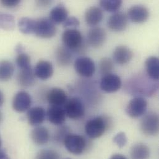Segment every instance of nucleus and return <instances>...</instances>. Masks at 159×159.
Instances as JSON below:
<instances>
[{
	"label": "nucleus",
	"instance_id": "1",
	"mask_svg": "<svg viewBox=\"0 0 159 159\" xmlns=\"http://www.w3.org/2000/svg\"><path fill=\"white\" fill-rule=\"evenodd\" d=\"M110 122L105 116H97L90 119L85 124L87 135L91 139L101 137L108 128Z\"/></svg>",
	"mask_w": 159,
	"mask_h": 159
},
{
	"label": "nucleus",
	"instance_id": "2",
	"mask_svg": "<svg viewBox=\"0 0 159 159\" xmlns=\"http://www.w3.org/2000/svg\"><path fill=\"white\" fill-rule=\"evenodd\" d=\"M63 45L72 52H80L84 48L83 38L80 31L76 29H69L62 34Z\"/></svg>",
	"mask_w": 159,
	"mask_h": 159
},
{
	"label": "nucleus",
	"instance_id": "3",
	"mask_svg": "<svg viewBox=\"0 0 159 159\" xmlns=\"http://www.w3.org/2000/svg\"><path fill=\"white\" fill-rule=\"evenodd\" d=\"M57 34L55 24L47 17L36 19L34 34L42 39H50Z\"/></svg>",
	"mask_w": 159,
	"mask_h": 159
},
{
	"label": "nucleus",
	"instance_id": "4",
	"mask_svg": "<svg viewBox=\"0 0 159 159\" xmlns=\"http://www.w3.org/2000/svg\"><path fill=\"white\" fill-rule=\"evenodd\" d=\"M63 144L70 153L75 155L82 154L87 147V141L84 137L71 133L66 136Z\"/></svg>",
	"mask_w": 159,
	"mask_h": 159
},
{
	"label": "nucleus",
	"instance_id": "5",
	"mask_svg": "<svg viewBox=\"0 0 159 159\" xmlns=\"http://www.w3.org/2000/svg\"><path fill=\"white\" fill-rule=\"evenodd\" d=\"M140 128L147 136H156L159 133V116L155 112H149L143 118Z\"/></svg>",
	"mask_w": 159,
	"mask_h": 159
},
{
	"label": "nucleus",
	"instance_id": "6",
	"mask_svg": "<svg viewBox=\"0 0 159 159\" xmlns=\"http://www.w3.org/2000/svg\"><path fill=\"white\" fill-rule=\"evenodd\" d=\"M63 108L66 116L73 120L80 119L85 113L84 104L78 97L68 99L63 106Z\"/></svg>",
	"mask_w": 159,
	"mask_h": 159
},
{
	"label": "nucleus",
	"instance_id": "7",
	"mask_svg": "<svg viewBox=\"0 0 159 159\" xmlns=\"http://www.w3.org/2000/svg\"><path fill=\"white\" fill-rule=\"evenodd\" d=\"M148 108V102L141 97H136L129 101L126 107L127 115L133 118L144 115Z\"/></svg>",
	"mask_w": 159,
	"mask_h": 159
},
{
	"label": "nucleus",
	"instance_id": "8",
	"mask_svg": "<svg viewBox=\"0 0 159 159\" xmlns=\"http://www.w3.org/2000/svg\"><path fill=\"white\" fill-rule=\"evenodd\" d=\"M75 69L77 73L85 78L92 77L95 71V63L88 57H80L75 61Z\"/></svg>",
	"mask_w": 159,
	"mask_h": 159
},
{
	"label": "nucleus",
	"instance_id": "9",
	"mask_svg": "<svg viewBox=\"0 0 159 159\" xmlns=\"http://www.w3.org/2000/svg\"><path fill=\"white\" fill-rule=\"evenodd\" d=\"M107 38V34L102 27H94L90 29L87 35V40L88 44L94 48H98L105 43Z\"/></svg>",
	"mask_w": 159,
	"mask_h": 159
},
{
	"label": "nucleus",
	"instance_id": "10",
	"mask_svg": "<svg viewBox=\"0 0 159 159\" xmlns=\"http://www.w3.org/2000/svg\"><path fill=\"white\" fill-rule=\"evenodd\" d=\"M128 22L127 15L123 12H116L108 19V27L114 32H121L125 30Z\"/></svg>",
	"mask_w": 159,
	"mask_h": 159
},
{
	"label": "nucleus",
	"instance_id": "11",
	"mask_svg": "<svg viewBox=\"0 0 159 159\" xmlns=\"http://www.w3.org/2000/svg\"><path fill=\"white\" fill-rule=\"evenodd\" d=\"M100 89L107 93L118 91L121 87V80L116 75L108 74L103 76L100 82Z\"/></svg>",
	"mask_w": 159,
	"mask_h": 159
},
{
	"label": "nucleus",
	"instance_id": "12",
	"mask_svg": "<svg viewBox=\"0 0 159 159\" xmlns=\"http://www.w3.org/2000/svg\"><path fill=\"white\" fill-rule=\"evenodd\" d=\"M32 103V98L29 93L25 91L17 92L12 100L13 109L19 113H22L28 110Z\"/></svg>",
	"mask_w": 159,
	"mask_h": 159
},
{
	"label": "nucleus",
	"instance_id": "13",
	"mask_svg": "<svg viewBox=\"0 0 159 159\" xmlns=\"http://www.w3.org/2000/svg\"><path fill=\"white\" fill-rule=\"evenodd\" d=\"M127 16L133 22L144 23L149 17V11L143 5H134L128 9Z\"/></svg>",
	"mask_w": 159,
	"mask_h": 159
},
{
	"label": "nucleus",
	"instance_id": "14",
	"mask_svg": "<svg viewBox=\"0 0 159 159\" xmlns=\"http://www.w3.org/2000/svg\"><path fill=\"white\" fill-rule=\"evenodd\" d=\"M47 99L51 106L57 107H63L68 100L65 91L58 87L51 89L47 94Z\"/></svg>",
	"mask_w": 159,
	"mask_h": 159
},
{
	"label": "nucleus",
	"instance_id": "15",
	"mask_svg": "<svg viewBox=\"0 0 159 159\" xmlns=\"http://www.w3.org/2000/svg\"><path fill=\"white\" fill-rule=\"evenodd\" d=\"M53 66L51 62L46 60H40L34 68V75L40 80H47L53 75Z\"/></svg>",
	"mask_w": 159,
	"mask_h": 159
},
{
	"label": "nucleus",
	"instance_id": "16",
	"mask_svg": "<svg viewBox=\"0 0 159 159\" xmlns=\"http://www.w3.org/2000/svg\"><path fill=\"white\" fill-rule=\"evenodd\" d=\"M133 57V51L126 45L116 47L113 52V60L118 65H125Z\"/></svg>",
	"mask_w": 159,
	"mask_h": 159
},
{
	"label": "nucleus",
	"instance_id": "17",
	"mask_svg": "<svg viewBox=\"0 0 159 159\" xmlns=\"http://www.w3.org/2000/svg\"><path fill=\"white\" fill-rule=\"evenodd\" d=\"M46 115L48 121L55 125H62L66 120V114L63 107L50 106L47 111Z\"/></svg>",
	"mask_w": 159,
	"mask_h": 159
},
{
	"label": "nucleus",
	"instance_id": "18",
	"mask_svg": "<svg viewBox=\"0 0 159 159\" xmlns=\"http://www.w3.org/2000/svg\"><path fill=\"white\" fill-rule=\"evenodd\" d=\"M46 112L45 110L40 107H35L28 110L27 118L29 123L31 126H39L45 120Z\"/></svg>",
	"mask_w": 159,
	"mask_h": 159
},
{
	"label": "nucleus",
	"instance_id": "19",
	"mask_svg": "<svg viewBox=\"0 0 159 159\" xmlns=\"http://www.w3.org/2000/svg\"><path fill=\"white\" fill-rule=\"evenodd\" d=\"M103 14L101 8L97 6L89 7L85 12V20L90 26H95L103 19Z\"/></svg>",
	"mask_w": 159,
	"mask_h": 159
},
{
	"label": "nucleus",
	"instance_id": "20",
	"mask_svg": "<svg viewBox=\"0 0 159 159\" xmlns=\"http://www.w3.org/2000/svg\"><path fill=\"white\" fill-rule=\"evenodd\" d=\"M55 58L59 66H68L73 61V52L64 45L60 46L56 50Z\"/></svg>",
	"mask_w": 159,
	"mask_h": 159
},
{
	"label": "nucleus",
	"instance_id": "21",
	"mask_svg": "<svg viewBox=\"0 0 159 159\" xmlns=\"http://www.w3.org/2000/svg\"><path fill=\"white\" fill-rule=\"evenodd\" d=\"M30 137L35 144L42 146L48 142L50 139V133L47 128L37 126L32 131Z\"/></svg>",
	"mask_w": 159,
	"mask_h": 159
},
{
	"label": "nucleus",
	"instance_id": "22",
	"mask_svg": "<svg viewBox=\"0 0 159 159\" xmlns=\"http://www.w3.org/2000/svg\"><path fill=\"white\" fill-rule=\"evenodd\" d=\"M68 11L66 7L61 4L55 6L50 11V19L55 24L63 23L68 18Z\"/></svg>",
	"mask_w": 159,
	"mask_h": 159
},
{
	"label": "nucleus",
	"instance_id": "23",
	"mask_svg": "<svg viewBox=\"0 0 159 159\" xmlns=\"http://www.w3.org/2000/svg\"><path fill=\"white\" fill-rule=\"evenodd\" d=\"M148 75L151 80H158L159 78V60L156 57H150L145 62Z\"/></svg>",
	"mask_w": 159,
	"mask_h": 159
},
{
	"label": "nucleus",
	"instance_id": "24",
	"mask_svg": "<svg viewBox=\"0 0 159 159\" xmlns=\"http://www.w3.org/2000/svg\"><path fill=\"white\" fill-rule=\"evenodd\" d=\"M17 80L18 84L25 87H29L33 85L35 83V75L32 68L20 70L17 75Z\"/></svg>",
	"mask_w": 159,
	"mask_h": 159
},
{
	"label": "nucleus",
	"instance_id": "25",
	"mask_svg": "<svg viewBox=\"0 0 159 159\" xmlns=\"http://www.w3.org/2000/svg\"><path fill=\"white\" fill-rule=\"evenodd\" d=\"M130 154L132 159H149L150 150L146 144L138 143L131 148Z\"/></svg>",
	"mask_w": 159,
	"mask_h": 159
},
{
	"label": "nucleus",
	"instance_id": "26",
	"mask_svg": "<svg viewBox=\"0 0 159 159\" xmlns=\"http://www.w3.org/2000/svg\"><path fill=\"white\" fill-rule=\"evenodd\" d=\"M14 73V65L9 61H0V81L6 82L11 80Z\"/></svg>",
	"mask_w": 159,
	"mask_h": 159
},
{
	"label": "nucleus",
	"instance_id": "27",
	"mask_svg": "<svg viewBox=\"0 0 159 159\" xmlns=\"http://www.w3.org/2000/svg\"><path fill=\"white\" fill-rule=\"evenodd\" d=\"M36 19L30 17H22L18 22V27L20 31L24 34H34L35 28Z\"/></svg>",
	"mask_w": 159,
	"mask_h": 159
},
{
	"label": "nucleus",
	"instance_id": "28",
	"mask_svg": "<svg viewBox=\"0 0 159 159\" xmlns=\"http://www.w3.org/2000/svg\"><path fill=\"white\" fill-rule=\"evenodd\" d=\"M14 17L11 14L0 12V29L6 30H11L14 29Z\"/></svg>",
	"mask_w": 159,
	"mask_h": 159
},
{
	"label": "nucleus",
	"instance_id": "29",
	"mask_svg": "<svg viewBox=\"0 0 159 159\" xmlns=\"http://www.w3.org/2000/svg\"><path fill=\"white\" fill-rule=\"evenodd\" d=\"M121 0H101L100 7L105 11L110 12H116L122 5Z\"/></svg>",
	"mask_w": 159,
	"mask_h": 159
},
{
	"label": "nucleus",
	"instance_id": "30",
	"mask_svg": "<svg viewBox=\"0 0 159 159\" xmlns=\"http://www.w3.org/2000/svg\"><path fill=\"white\" fill-rule=\"evenodd\" d=\"M114 65L113 61L109 58H103L98 63V68L100 73L102 76L111 74L113 70Z\"/></svg>",
	"mask_w": 159,
	"mask_h": 159
},
{
	"label": "nucleus",
	"instance_id": "31",
	"mask_svg": "<svg viewBox=\"0 0 159 159\" xmlns=\"http://www.w3.org/2000/svg\"><path fill=\"white\" fill-rule=\"evenodd\" d=\"M16 63L19 70L29 69L31 68L30 57L29 55L24 52L18 54L16 60Z\"/></svg>",
	"mask_w": 159,
	"mask_h": 159
},
{
	"label": "nucleus",
	"instance_id": "32",
	"mask_svg": "<svg viewBox=\"0 0 159 159\" xmlns=\"http://www.w3.org/2000/svg\"><path fill=\"white\" fill-rule=\"evenodd\" d=\"M35 159H60V157L57 152L52 149H44L37 154Z\"/></svg>",
	"mask_w": 159,
	"mask_h": 159
},
{
	"label": "nucleus",
	"instance_id": "33",
	"mask_svg": "<svg viewBox=\"0 0 159 159\" xmlns=\"http://www.w3.org/2000/svg\"><path fill=\"white\" fill-rule=\"evenodd\" d=\"M70 133L69 128L67 126H61L56 131L54 135V139L58 143H63L64 139Z\"/></svg>",
	"mask_w": 159,
	"mask_h": 159
},
{
	"label": "nucleus",
	"instance_id": "34",
	"mask_svg": "<svg viewBox=\"0 0 159 159\" xmlns=\"http://www.w3.org/2000/svg\"><path fill=\"white\" fill-rule=\"evenodd\" d=\"M113 142L119 148H123L127 143V138H126L125 133L123 132H120V133H118L113 138Z\"/></svg>",
	"mask_w": 159,
	"mask_h": 159
},
{
	"label": "nucleus",
	"instance_id": "35",
	"mask_svg": "<svg viewBox=\"0 0 159 159\" xmlns=\"http://www.w3.org/2000/svg\"><path fill=\"white\" fill-rule=\"evenodd\" d=\"M80 22L79 19L76 17H68L66 20L63 22V27L69 29H76L80 25Z\"/></svg>",
	"mask_w": 159,
	"mask_h": 159
},
{
	"label": "nucleus",
	"instance_id": "36",
	"mask_svg": "<svg viewBox=\"0 0 159 159\" xmlns=\"http://www.w3.org/2000/svg\"><path fill=\"white\" fill-rule=\"evenodd\" d=\"M20 2L19 0H1L0 4L7 8H14L17 6Z\"/></svg>",
	"mask_w": 159,
	"mask_h": 159
},
{
	"label": "nucleus",
	"instance_id": "37",
	"mask_svg": "<svg viewBox=\"0 0 159 159\" xmlns=\"http://www.w3.org/2000/svg\"><path fill=\"white\" fill-rule=\"evenodd\" d=\"M52 3V1H37L36 2V4L38 6H39L40 7H48L49 5H50Z\"/></svg>",
	"mask_w": 159,
	"mask_h": 159
},
{
	"label": "nucleus",
	"instance_id": "38",
	"mask_svg": "<svg viewBox=\"0 0 159 159\" xmlns=\"http://www.w3.org/2000/svg\"><path fill=\"white\" fill-rule=\"evenodd\" d=\"M15 50L16 52V53L17 54H20V53H23V50H24V47H22V45L21 44H19L16 46V48H15Z\"/></svg>",
	"mask_w": 159,
	"mask_h": 159
},
{
	"label": "nucleus",
	"instance_id": "39",
	"mask_svg": "<svg viewBox=\"0 0 159 159\" xmlns=\"http://www.w3.org/2000/svg\"><path fill=\"white\" fill-rule=\"evenodd\" d=\"M110 159H127L126 157L121 154H115L112 156Z\"/></svg>",
	"mask_w": 159,
	"mask_h": 159
},
{
	"label": "nucleus",
	"instance_id": "40",
	"mask_svg": "<svg viewBox=\"0 0 159 159\" xmlns=\"http://www.w3.org/2000/svg\"><path fill=\"white\" fill-rule=\"evenodd\" d=\"M0 159H9L8 156H7V154H6V152L0 149Z\"/></svg>",
	"mask_w": 159,
	"mask_h": 159
},
{
	"label": "nucleus",
	"instance_id": "41",
	"mask_svg": "<svg viewBox=\"0 0 159 159\" xmlns=\"http://www.w3.org/2000/svg\"><path fill=\"white\" fill-rule=\"evenodd\" d=\"M4 101V95L2 93L1 91H0V107L2 105Z\"/></svg>",
	"mask_w": 159,
	"mask_h": 159
},
{
	"label": "nucleus",
	"instance_id": "42",
	"mask_svg": "<svg viewBox=\"0 0 159 159\" xmlns=\"http://www.w3.org/2000/svg\"><path fill=\"white\" fill-rule=\"evenodd\" d=\"M2 118H3L2 113V112L0 111V124L1 123V122H2Z\"/></svg>",
	"mask_w": 159,
	"mask_h": 159
},
{
	"label": "nucleus",
	"instance_id": "43",
	"mask_svg": "<svg viewBox=\"0 0 159 159\" xmlns=\"http://www.w3.org/2000/svg\"><path fill=\"white\" fill-rule=\"evenodd\" d=\"M1 138H0V148H1Z\"/></svg>",
	"mask_w": 159,
	"mask_h": 159
},
{
	"label": "nucleus",
	"instance_id": "44",
	"mask_svg": "<svg viewBox=\"0 0 159 159\" xmlns=\"http://www.w3.org/2000/svg\"></svg>",
	"mask_w": 159,
	"mask_h": 159
}]
</instances>
